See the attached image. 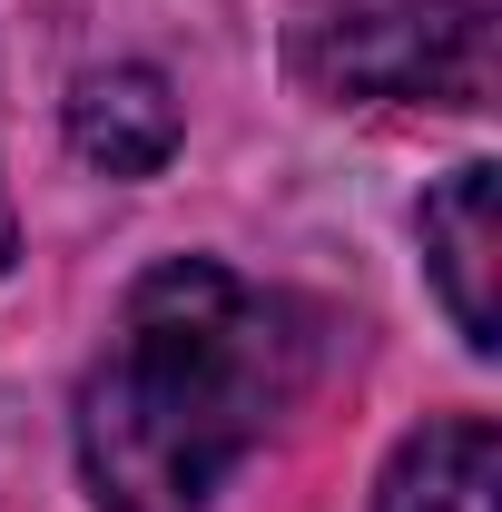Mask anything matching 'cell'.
<instances>
[{
  "instance_id": "1",
  "label": "cell",
  "mask_w": 502,
  "mask_h": 512,
  "mask_svg": "<svg viewBox=\"0 0 502 512\" xmlns=\"http://www.w3.org/2000/svg\"><path fill=\"white\" fill-rule=\"evenodd\" d=\"M306 384L286 296L217 256H158L79 375V473L99 512H207Z\"/></svg>"
},
{
  "instance_id": "2",
  "label": "cell",
  "mask_w": 502,
  "mask_h": 512,
  "mask_svg": "<svg viewBox=\"0 0 502 512\" xmlns=\"http://www.w3.org/2000/svg\"><path fill=\"white\" fill-rule=\"evenodd\" d=\"M306 69L335 99H424L483 109L493 89V20L483 0H355L306 40Z\"/></svg>"
},
{
  "instance_id": "3",
  "label": "cell",
  "mask_w": 502,
  "mask_h": 512,
  "mask_svg": "<svg viewBox=\"0 0 502 512\" xmlns=\"http://www.w3.org/2000/svg\"><path fill=\"white\" fill-rule=\"evenodd\" d=\"M414 237H424V266H434L443 286V316L453 335L473 345V355H493V266H502V168L493 158H463L434 197H424V217H414Z\"/></svg>"
},
{
  "instance_id": "4",
  "label": "cell",
  "mask_w": 502,
  "mask_h": 512,
  "mask_svg": "<svg viewBox=\"0 0 502 512\" xmlns=\"http://www.w3.org/2000/svg\"><path fill=\"white\" fill-rule=\"evenodd\" d=\"M178 89L158 79L148 60H119V69H89L69 89V148L109 178H158L178 158Z\"/></svg>"
},
{
  "instance_id": "5",
  "label": "cell",
  "mask_w": 502,
  "mask_h": 512,
  "mask_svg": "<svg viewBox=\"0 0 502 512\" xmlns=\"http://www.w3.org/2000/svg\"><path fill=\"white\" fill-rule=\"evenodd\" d=\"M375 512H502V434L483 414H434L394 444Z\"/></svg>"
},
{
  "instance_id": "6",
  "label": "cell",
  "mask_w": 502,
  "mask_h": 512,
  "mask_svg": "<svg viewBox=\"0 0 502 512\" xmlns=\"http://www.w3.org/2000/svg\"><path fill=\"white\" fill-rule=\"evenodd\" d=\"M10 256H20V227H10V197H0V276H10Z\"/></svg>"
}]
</instances>
